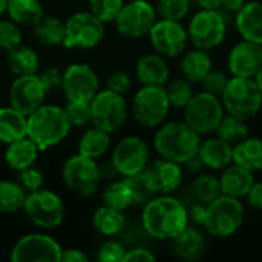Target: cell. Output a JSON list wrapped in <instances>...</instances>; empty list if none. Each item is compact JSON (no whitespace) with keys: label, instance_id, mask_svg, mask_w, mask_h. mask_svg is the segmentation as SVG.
<instances>
[{"label":"cell","instance_id":"48","mask_svg":"<svg viewBox=\"0 0 262 262\" xmlns=\"http://www.w3.org/2000/svg\"><path fill=\"white\" fill-rule=\"evenodd\" d=\"M38 78H40V81L43 83L45 89L49 92V91H54V89L61 88L63 72H61L58 68H55V66H48L46 69H43V71L38 74Z\"/></svg>","mask_w":262,"mask_h":262},{"label":"cell","instance_id":"18","mask_svg":"<svg viewBox=\"0 0 262 262\" xmlns=\"http://www.w3.org/2000/svg\"><path fill=\"white\" fill-rule=\"evenodd\" d=\"M48 91L37 74L17 77L9 89V104L26 117L45 104Z\"/></svg>","mask_w":262,"mask_h":262},{"label":"cell","instance_id":"5","mask_svg":"<svg viewBox=\"0 0 262 262\" xmlns=\"http://www.w3.org/2000/svg\"><path fill=\"white\" fill-rule=\"evenodd\" d=\"M224 111L241 120L253 118L262 107V94L255 78L232 77L221 94Z\"/></svg>","mask_w":262,"mask_h":262},{"label":"cell","instance_id":"43","mask_svg":"<svg viewBox=\"0 0 262 262\" xmlns=\"http://www.w3.org/2000/svg\"><path fill=\"white\" fill-rule=\"evenodd\" d=\"M123 5L124 0H89L91 12L104 23L115 21Z\"/></svg>","mask_w":262,"mask_h":262},{"label":"cell","instance_id":"6","mask_svg":"<svg viewBox=\"0 0 262 262\" xmlns=\"http://www.w3.org/2000/svg\"><path fill=\"white\" fill-rule=\"evenodd\" d=\"M224 117V106L220 97L206 91L193 94L184 106V121L200 135H209L216 130Z\"/></svg>","mask_w":262,"mask_h":262},{"label":"cell","instance_id":"12","mask_svg":"<svg viewBox=\"0 0 262 262\" xmlns=\"http://www.w3.org/2000/svg\"><path fill=\"white\" fill-rule=\"evenodd\" d=\"M64 184L81 196L94 195L101 180V170L94 158L77 154L71 157L61 172Z\"/></svg>","mask_w":262,"mask_h":262},{"label":"cell","instance_id":"35","mask_svg":"<svg viewBox=\"0 0 262 262\" xmlns=\"http://www.w3.org/2000/svg\"><path fill=\"white\" fill-rule=\"evenodd\" d=\"M26 200V192L18 183L0 181V212L12 213L23 209Z\"/></svg>","mask_w":262,"mask_h":262},{"label":"cell","instance_id":"50","mask_svg":"<svg viewBox=\"0 0 262 262\" xmlns=\"http://www.w3.org/2000/svg\"><path fill=\"white\" fill-rule=\"evenodd\" d=\"M155 261L154 253H150L147 249H132V250H126L124 259L123 262H152Z\"/></svg>","mask_w":262,"mask_h":262},{"label":"cell","instance_id":"4","mask_svg":"<svg viewBox=\"0 0 262 262\" xmlns=\"http://www.w3.org/2000/svg\"><path fill=\"white\" fill-rule=\"evenodd\" d=\"M244 221V206L238 198L220 195L206 204L204 218L201 226L218 238L232 236L239 230Z\"/></svg>","mask_w":262,"mask_h":262},{"label":"cell","instance_id":"26","mask_svg":"<svg viewBox=\"0 0 262 262\" xmlns=\"http://www.w3.org/2000/svg\"><path fill=\"white\" fill-rule=\"evenodd\" d=\"M28 117L12 106L0 107V143L9 144L26 137Z\"/></svg>","mask_w":262,"mask_h":262},{"label":"cell","instance_id":"25","mask_svg":"<svg viewBox=\"0 0 262 262\" xmlns=\"http://www.w3.org/2000/svg\"><path fill=\"white\" fill-rule=\"evenodd\" d=\"M38 146L26 135L8 144L5 152V161L11 169L18 172L32 166L38 157Z\"/></svg>","mask_w":262,"mask_h":262},{"label":"cell","instance_id":"57","mask_svg":"<svg viewBox=\"0 0 262 262\" xmlns=\"http://www.w3.org/2000/svg\"><path fill=\"white\" fill-rule=\"evenodd\" d=\"M6 5H8V0H0V14L6 11Z\"/></svg>","mask_w":262,"mask_h":262},{"label":"cell","instance_id":"22","mask_svg":"<svg viewBox=\"0 0 262 262\" xmlns=\"http://www.w3.org/2000/svg\"><path fill=\"white\" fill-rule=\"evenodd\" d=\"M235 25L244 40L262 45V2H246L235 14Z\"/></svg>","mask_w":262,"mask_h":262},{"label":"cell","instance_id":"44","mask_svg":"<svg viewBox=\"0 0 262 262\" xmlns=\"http://www.w3.org/2000/svg\"><path fill=\"white\" fill-rule=\"evenodd\" d=\"M21 45V31L12 20H0V49L9 51Z\"/></svg>","mask_w":262,"mask_h":262},{"label":"cell","instance_id":"51","mask_svg":"<svg viewBox=\"0 0 262 262\" xmlns=\"http://www.w3.org/2000/svg\"><path fill=\"white\" fill-rule=\"evenodd\" d=\"M246 198H247V201H249V204L252 207H255L258 210H262V181L253 183V186L249 190Z\"/></svg>","mask_w":262,"mask_h":262},{"label":"cell","instance_id":"8","mask_svg":"<svg viewBox=\"0 0 262 262\" xmlns=\"http://www.w3.org/2000/svg\"><path fill=\"white\" fill-rule=\"evenodd\" d=\"M227 21L221 9H201L196 12L187 29V35L195 48L210 51L224 41Z\"/></svg>","mask_w":262,"mask_h":262},{"label":"cell","instance_id":"19","mask_svg":"<svg viewBox=\"0 0 262 262\" xmlns=\"http://www.w3.org/2000/svg\"><path fill=\"white\" fill-rule=\"evenodd\" d=\"M227 66L232 77L253 78L262 66V45L243 38L232 48Z\"/></svg>","mask_w":262,"mask_h":262},{"label":"cell","instance_id":"2","mask_svg":"<svg viewBox=\"0 0 262 262\" xmlns=\"http://www.w3.org/2000/svg\"><path fill=\"white\" fill-rule=\"evenodd\" d=\"M201 135L186 121H170L163 124L155 134L154 146L161 158L184 164L198 154Z\"/></svg>","mask_w":262,"mask_h":262},{"label":"cell","instance_id":"29","mask_svg":"<svg viewBox=\"0 0 262 262\" xmlns=\"http://www.w3.org/2000/svg\"><path fill=\"white\" fill-rule=\"evenodd\" d=\"M173 250L183 259H198L204 252V235L196 227H186L181 233H178L173 239Z\"/></svg>","mask_w":262,"mask_h":262},{"label":"cell","instance_id":"1","mask_svg":"<svg viewBox=\"0 0 262 262\" xmlns=\"http://www.w3.org/2000/svg\"><path fill=\"white\" fill-rule=\"evenodd\" d=\"M141 223L150 236L157 239H173L189 226V210L173 196H154L144 204Z\"/></svg>","mask_w":262,"mask_h":262},{"label":"cell","instance_id":"40","mask_svg":"<svg viewBox=\"0 0 262 262\" xmlns=\"http://www.w3.org/2000/svg\"><path fill=\"white\" fill-rule=\"evenodd\" d=\"M164 89H166V94L172 107L184 109V106L193 97L192 83L187 81L186 78H177V80L167 81Z\"/></svg>","mask_w":262,"mask_h":262},{"label":"cell","instance_id":"14","mask_svg":"<svg viewBox=\"0 0 262 262\" xmlns=\"http://www.w3.org/2000/svg\"><path fill=\"white\" fill-rule=\"evenodd\" d=\"M61 247L49 235L29 233L20 238L11 252L14 262H58Z\"/></svg>","mask_w":262,"mask_h":262},{"label":"cell","instance_id":"7","mask_svg":"<svg viewBox=\"0 0 262 262\" xmlns=\"http://www.w3.org/2000/svg\"><path fill=\"white\" fill-rule=\"evenodd\" d=\"M104 37V21L91 11L72 14L64 21L63 45L69 49H92L101 43Z\"/></svg>","mask_w":262,"mask_h":262},{"label":"cell","instance_id":"53","mask_svg":"<svg viewBox=\"0 0 262 262\" xmlns=\"http://www.w3.org/2000/svg\"><path fill=\"white\" fill-rule=\"evenodd\" d=\"M244 3L246 0H220V9L236 14L244 6Z\"/></svg>","mask_w":262,"mask_h":262},{"label":"cell","instance_id":"34","mask_svg":"<svg viewBox=\"0 0 262 262\" xmlns=\"http://www.w3.org/2000/svg\"><path fill=\"white\" fill-rule=\"evenodd\" d=\"M6 12L17 25H34L45 14L38 0H8Z\"/></svg>","mask_w":262,"mask_h":262},{"label":"cell","instance_id":"36","mask_svg":"<svg viewBox=\"0 0 262 262\" xmlns=\"http://www.w3.org/2000/svg\"><path fill=\"white\" fill-rule=\"evenodd\" d=\"M215 132L220 138L230 143L232 146L249 137V127L246 124V120H241V118L233 117L230 114L227 117L226 115L223 117V120L218 124Z\"/></svg>","mask_w":262,"mask_h":262},{"label":"cell","instance_id":"46","mask_svg":"<svg viewBox=\"0 0 262 262\" xmlns=\"http://www.w3.org/2000/svg\"><path fill=\"white\" fill-rule=\"evenodd\" d=\"M227 81H229V77L223 71L210 69V72L204 77V80L201 83H203V88L206 92L221 97V94L224 92V89L227 86Z\"/></svg>","mask_w":262,"mask_h":262},{"label":"cell","instance_id":"11","mask_svg":"<svg viewBox=\"0 0 262 262\" xmlns=\"http://www.w3.org/2000/svg\"><path fill=\"white\" fill-rule=\"evenodd\" d=\"M127 118V104L124 95L109 89L98 91L91 100V124L109 134L118 130Z\"/></svg>","mask_w":262,"mask_h":262},{"label":"cell","instance_id":"9","mask_svg":"<svg viewBox=\"0 0 262 262\" xmlns=\"http://www.w3.org/2000/svg\"><path fill=\"white\" fill-rule=\"evenodd\" d=\"M23 209L28 220L45 230L58 227L64 220V204L61 198L46 189L28 193Z\"/></svg>","mask_w":262,"mask_h":262},{"label":"cell","instance_id":"15","mask_svg":"<svg viewBox=\"0 0 262 262\" xmlns=\"http://www.w3.org/2000/svg\"><path fill=\"white\" fill-rule=\"evenodd\" d=\"M95 71L86 63H74L63 71L61 89L68 100L91 101L100 91Z\"/></svg>","mask_w":262,"mask_h":262},{"label":"cell","instance_id":"33","mask_svg":"<svg viewBox=\"0 0 262 262\" xmlns=\"http://www.w3.org/2000/svg\"><path fill=\"white\" fill-rule=\"evenodd\" d=\"M92 224L98 233L104 236H114V235H118L124 229L126 218L121 210L103 206L94 213Z\"/></svg>","mask_w":262,"mask_h":262},{"label":"cell","instance_id":"55","mask_svg":"<svg viewBox=\"0 0 262 262\" xmlns=\"http://www.w3.org/2000/svg\"><path fill=\"white\" fill-rule=\"evenodd\" d=\"M201 9H220V0H193Z\"/></svg>","mask_w":262,"mask_h":262},{"label":"cell","instance_id":"31","mask_svg":"<svg viewBox=\"0 0 262 262\" xmlns=\"http://www.w3.org/2000/svg\"><path fill=\"white\" fill-rule=\"evenodd\" d=\"M35 38L45 46H57L64 40V21L54 15H45L38 18L34 25Z\"/></svg>","mask_w":262,"mask_h":262},{"label":"cell","instance_id":"10","mask_svg":"<svg viewBox=\"0 0 262 262\" xmlns=\"http://www.w3.org/2000/svg\"><path fill=\"white\" fill-rule=\"evenodd\" d=\"M170 109L164 86H143L132 100L134 118L144 127L161 126Z\"/></svg>","mask_w":262,"mask_h":262},{"label":"cell","instance_id":"47","mask_svg":"<svg viewBox=\"0 0 262 262\" xmlns=\"http://www.w3.org/2000/svg\"><path fill=\"white\" fill-rule=\"evenodd\" d=\"M126 249L115 241H107L104 243L97 255V259L100 262H121L124 259Z\"/></svg>","mask_w":262,"mask_h":262},{"label":"cell","instance_id":"27","mask_svg":"<svg viewBox=\"0 0 262 262\" xmlns=\"http://www.w3.org/2000/svg\"><path fill=\"white\" fill-rule=\"evenodd\" d=\"M212 69V58L209 55V51L195 48L192 51H187L186 55L181 60V72L183 77L193 83H201L204 77Z\"/></svg>","mask_w":262,"mask_h":262},{"label":"cell","instance_id":"56","mask_svg":"<svg viewBox=\"0 0 262 262\" xmlns=\"http://www.w3.org/2000/svg\"><path fill=\"white\" fill-rule=\"evenodd\" d=\"M255 81H256V84H258V88H259V91H261L262 94V66L261 69L258 71V74L255 75Z\"/></svg>","mask_w":262,"mask_h":262},{"label":"cell","instance_id":"24","mask_svg":"<svg viewBox=\"0 0 262 262\" xmlns=\"http://www.w3.org/2000/svg\"><path fill=\"white\" fill-rule=\"evenodd\" d=\"M253 172L238 166V164H229L226 169H223L220 183H221V192L223 195L233 196V198H246L249 190L252 189L255 180Z\"/></svg>","mask_w":262,"mask_h":262},{"label":"cell","instance_id":"32","mask_svg":"<svg viewBox=\"0 0 262 262\" xmlns=\"http://www.w3.org/2000/svg\"><path fill=\"white\" fill-rule=\"evenodd\" d=\"M109 147H111V134L94 126L81 135L78 143V154L97 160L103 157Z\"/></svg>","mask_w":262,"mask_h":262},{"label":"cell","instance_id":"54","mask_svg":"<svg viewBox=\"0 0 262 262\" xmlns=\"http://www.w3.org/2000/svg\"><path fill=\"white\" fill-rule=\"evenodd\" d=\"M184 164H186V169L190 173H200L203 170V167H204V163H203V160H201V157L198 154H195L193 157H190Z\"/></svg>","mask_w":262,"mask_h":262},{"label":"cell","instance_id":"17","mask_svg":"<svg viewBox=\"0 0 262 262\" xmlns=\"http://www.w3.org/2000/svg\"><path fill=\"white\" fill-rule=\"evenodd\" d=\"M150 43L157 54L163 57H177L184 52L189 35L187 31L175 20H157L149 31Z\"/></svg>","mask_w":262,"mask_h":262},{"label":"cell","instance_id":"37","mask_svg":"<svg viewBox=\"0 0 262 262\" xmlns=\"http://www.w3.org/2000/svg\"><path fill=\"white\" fill-rule=\"evenodd\" d=\"M103 203L104 206L121 210V212L130 207L134 204V198H132V192L127 183L123 180V181H114L112 184H109L106 190L103 192Z\"/></svg>","mask_w":262,"mask_h":262},{"label":"cell","instance_id":"45","mask_svg":"<svg viewBox=\"0 0 262 262\" xmlns=\"http://www.w3.org/2000/svg\"><path fill=\"white\" fill-rule=\"evenodd\" d=\"M43 183L45 178L38 169L29 166L23 170H18V184L25 189L26 193H32L35 190L43 189Z\"/></svg>","mask_w":262,"mask_h":262},{"label":"cell","instance_id":"21","mask_svg":"<svg viewBox=\"0 0 262 262\" xmlns=\"http://www.w3.org/2000/svg\"><path fill=\"white\" fill-rule=\"evenodd\" d=\"M135 74L143 86H166L170 72L163 55L146 54L138 58Z\"/></svg>","mask_w":262,"mask_h":262},{"label":"cell","instance_id":"28","mask_svg":"<svg viewBox=\"0 0 262 262\" xmlns=\"http://www.w3.org/2000/svg\"><path fill=\"white\" fill-rule=\"evenodd\" d=\"M233 163L250 170H262V140L247 137L233 146Z\"/></svg>","mask_w":262,"mask_h":262},{"label":"cell","instance_id":"16","mask_svg":"<svg viewBox=\"0 0 262 262\" xmlns=\"http://www.w3.org/2000/svg\"><path fill=\"white\" fill-rule=\"evenodd\" d=\"M149 163V146L138 137L123 138L112 152V164L123 177L143 172Z\"/></svg>","mask_w":262,"mask_h":262},{"label":"cell","instance_id":"30","mask_svg":"<svg viewBox=\"0 0 262 262\" xmlns=\"http://www.w3.org/2000/svg\"><path fill=\"white\" fill-rule=\"evenodd\" d=\"M6 60H8V66H9L11 72L15 77L37 74L38 66H40L35 51L31 49L29 46H23V45H18V46L9 49Z\"/></svg>","mask_w":262,"mask_h":262},{"label":"cell","instance_id":"20","mask_svg":"<svg viewBox=\"0 0 262 262\" xmlns=\"http://www.w3.org/2000/svg\"><path fill=\"white\" fill-rule=\"evenodd\" d=\"M150 183L157 193L169 195L175 192L183 183V169L178 163L160 158L146 167Z\"/></svg>","mask_w":262,"mask_h":262},{"label":"cell","instance_id":"49","mask_svg":"<svg viewBox=\"0 0 262 262\" xmlns=\"http://www.w3.org/2000/svg\"><path fill=\"white\" fill-rule=\"evenodd\" d=\"M130 86H132L130 77L123 71H117L107 78V89L115 92V94L126 95L129 92Z\"/></svg>","mask_w":262,"mask_h":262},{"label":"cell","instance_id":"38","mask_svg":"<svg viewBox=\"0 0 262 262\" xmlns=\"http://www.w3.org/2000/svg\"><path fill=\"white\" fill-rule=\"evenodd\" d=\"M192 193L196 201H200L203 204H209L210 201H213L215 198L223 195L220 178H216L210 173L198 175L192 184Z\"/></svg>","mask_w":262,"mask_h":262},{"label":"cell","instance_id":"39","mask_svg":"<svg viewBox=\"0 0 262 262\" xmlns=\"http://www.w3.org/2000/svg\"><path fill=\"white\" fill-rule=\"evenodd\" d=\"M124 181L127 183L130 192H132V198H134V204H140L144 206L146 203H149L154 196H155V189L150 183V178L146 172V169L143 172H138L135 175L130 177H124Z\"/></svg>","mask_w":262,"mask_h":262},{"label":"cell","instance_id":"52","mask_svg":"<svg viewBox=\"0 0 262 262\" xmlns=\"http://www.w3.org/2000/svg\"><path fill=\"white\" fill-rule=\"evenodd\" d=\"M60 261L64 262H88L89 258L86 253H83L81 250L77 249H68V250H61V258Z\"/></svg>","mask_w":262,"mask_h":262},{"label":"cell","instance_id":"41","mask_svg":"<svg viewBox=\"0 0 262 262\" xmlns=\"http://www.w3.org/2000/svg\"><path fill=\"white\" fill-rule=\"evenodd\" d=\"M157 15L166 20H183L189 9H190V0H158L157 2Z\"/></svg>","mask_w":262,"mask_h":262},{"label":"cell","instance_id":"23","mask_svg":"<svg viewBox=\"0 0 262 262\" xmlns=\"http://www.w3.org/2000/svg\"><path fill=\"white\" fill-rule=\"evenodd\" d=\"M198 155L206 167L213 170H223L233 163V146L218 135L201 141Z\"/></svg>","mask_w":262,"mask_h":262},{"label":"cell","instance_id":"42","mask_svg":"<svg viewBox=\"0 0 262 262\" xmlns=\"http://www.w3.org/2000/svg\"><path fill=\"white\" fill-rule=\"evenodd\" d=\"M71 126H86L91 124V101H75L68 100V104L63 107Z\"/></svg>","mask_w":262,"mask_h":262},{"label":"cell","instance_id":"13","mask_svg":"<svg viewBox=\"0 0 262 262\" xmlns=\"http://www.w3.org/2000/svg\"><path fill=\"white\" fill-rule=\"evenodd\" d=\"M157 21V9L146 0H132L124 3L115 18L117 29L127 38H140L149 34Z\"/></svg>","mask_w":262,"mask_h":262},{"label":"cell","instance_id":"3","mask_svg":"<svg viewBox=\"0 0 262 262\" xmlns=\"http://www.w3.org/2000/svg\"><path fill=\"white\" fill-rule=\"evenodd\" d=\"M71 127L72 126L63 107L41 104L28 115L26 135L38 146L40 150H45L61 143L68 137Z\"/></svg>","mask_w":262,"mask_h":262}]
</instances>
